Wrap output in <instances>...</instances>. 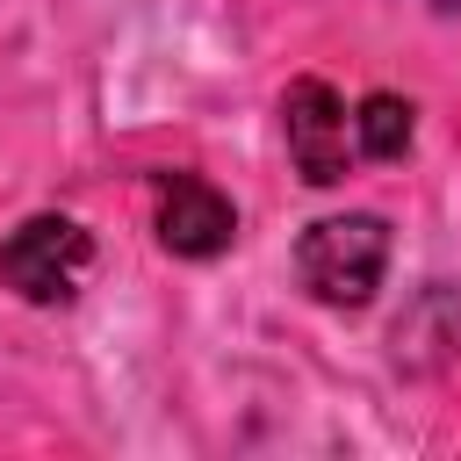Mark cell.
<instances>
[{
  "instance_id": "1",
  "label": "cell",
  "mask_w": 461,
  "mask_h": 461,
  "mask_svg": "<svg viewBox=\"0 0 461 461\" xmlns=\"http://www.w3.org/2000/svg\"><path fill=\"white\" fill-rule=\"evenodd\" d=\"M382 267H389V223L367 209L317 216L295 245V274L324 310H360L382 288Z\"/></svg>"
},
{
  "instance_id": "2",
  "label": "cell",
  "mask_w": 461,
  "mask_h": 461,
  "mask_svg": "<svg viewBox=\"0 0 461 461\" xmlns=\"http://www.w3.org/2000/svg\"><path fill=\"white\" fill-rule=\"evenodd\" d=\"M0 274H7V288H14L22 303L58 310V303H72V295L86 288V274H94V238H86L72 216L36 209V216H22V223L7 230Z\"/></svg>"
},
{
  "instance_id": "3",
  "label": "cell",
  "mask_w": 461,
  "mask_h": 461,
  "mask_svg": "<svg viewBox=\"0 0 461 461\" xmlns=\"http://www.w3.org/2000/svg\"><path fill=\"white\" fill-rule=\"evenodd\" d=\"M281 130H288V158H295V173L310 187H339L346 180V166H353V137H346L353 115H346V101L324 79H295L281 94Z\"/></svg>"
},
{
  "instance_id": "4",
  "label": "cell",
  "mask_w": 461,
  "mask_h": 461,
  "mask_svg": "<svg viewBox=\"0 0 461 461\" xmlns=\"http://www.w3.org/2000/svg\"><path fill=\"white\" fill-rule=\"evenodd\" d=\"M151 202H158V245L180 259H216L238 238V209L202 173H158Z\"/></svg>"
},
{
  "instance_id": "5",
  "label": "cell",
  "mask_w": 461,
  "mask_h": 461,
  "mask_svg": "<svg viewBox=\"0 0 461 461\" xmlns=\"http://www.w3.org/2000/svg\"><path fill=\"white\" fill-rule=\"evenodd\" d=\"M353 144H360V158L396 166V158L411 151V101H403V94H367V101L353 108Z\"/></svg>"
},
{
  "instance_id": "6",
  "label": "cell",
  "mask_w": 461,
  "mask_h": 461,
  "mask_svg": "<svg viewBox=\"0 0 461 461\" xmlns=\"http://www.w3.org/2000/svg\"><path fill=\"white\" fill-rule=\"evenodd\" d=\"M432 7H461V0H432Z\"/></svg>"
}]
</instances>
